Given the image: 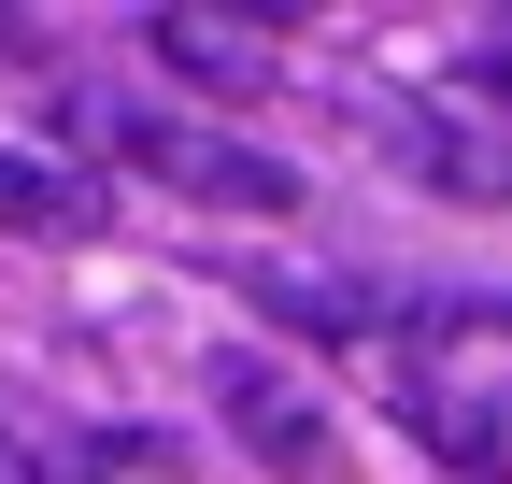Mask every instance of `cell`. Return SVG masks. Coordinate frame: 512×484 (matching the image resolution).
<instances>
[{"mask_svg":"<svg viewBox=\"0 0 512 484\" xmlns=\"http://www.w3.org/2000/svg\"><path fill=\"white\" fill-rule=\"evenodd\" d=\"M72 129H86L114 171H143V186L200 200V214H299V171L256 157V143H228V129H200V114H114V100H72Z\"/></svg>","mask_w":512,"mask_h":484,"instance_id":"cell-1","label":"cell"},{"mask_svg":"<svg viewBox=\"0 0 512 484\" xmlns=\"http://www.w3.org/2000/svg\"><path fill=\"white\" fill-rule=\"evenodd\" d=\"M370 129H384V157H399L413 186L470 200V214L512 200V114H484V100H384Z\"/></svg>","mask_w":512,"mask_h":484,"instance_id":"cell-2","label":"cell"},{"mask_svg":"<svg viewBox=\"0 0 512 484\" xmlns=\"http://www.w3.org/2000/svg\"><path fill=\"white\" fill-rule=\"evenodd\" d=\"M214 413H228V442H242L256 470H285V484L328 470V413H313V399H299L256 342H228V356H214Z\"/></svg>","mask_w":512,"mask_h":484,"instance_id":"cell-3","label":"cell"},{"mask_svg":"<svg viewBox=\"0 0 512 484\" xmlns=\"http://www.w3.org/2000/svg\"><path fill=\"white\" fill-rule=\"evenodd\" d=\"M143 43L171 57L185 86H214V100H242V86H271V57H285V43L256 29V15H157Z\"/></svg>","mask_w":512,"mask_h":484,"instance_id":"cell-4","label":"cell"},{"mask_svg":"<svg viewBox=\"0 0 512 484\" xmlns=\"http://www.w3.org/2000/svg\"><path fill=\"white\" fill-rule=\"evenodd\" d=\"M100 200L72 186V171H57V157H29V143H0V228H15V242H72Z\"/></svg>","mask_w":512,"mask_h":484,"instance_id":"cell-5","label":"cell"},{"mask_svg":"<svg viewBox=\"0 0 512 484\" xmlns=\"http://www.w3.org/2000/svg\"><path fill=\"white\" fill-rule=\"evenodd\" d=\"M0 484H72V470H57L43 442H15V428H0Z\"/></svg>","mask_w":512,"mask_h":484,"instance_id":"cell-6","label":"cell"},{"mask_svg":"<svg viewBox=\"0 0 512 484\" xmlns=\"http://www.w3.org/2000/svg\"><path fill=\"white\" fill-rule=\"evenodd\" d=\"M484 57H498V86H512V15H498V43H484Z\"/></svg>","mask_w":512,"mask_h":484,"instance_id":"cell-7","label":"cell"},{"mask_svg":"<svg viewBox=\"0 0 512 484\" xmlns=\"http://www.w3.org/2000/svg\"><path fill=\"white\" fill-rule=\"evenodd\" d=\"M498 328H512V299H498Z\"/></svg>","mask_w":512,"mask_h":484,"instance_id":"cell-8","label":"cell"}]
</instances>
